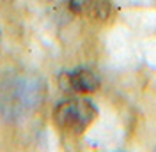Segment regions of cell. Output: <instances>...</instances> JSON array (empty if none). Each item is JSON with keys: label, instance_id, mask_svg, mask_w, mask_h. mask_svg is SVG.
<instances>
[{"label": "cell", "instance_id": "3", "mask_svg": "<svg viewBox=\"0 0 156 152\" xmlns=\"http://www.w3.org/2000/svg\"><path fill=\"white\" fill-rule=\"evenodd\" d=\"M60 87L66 92L92 94L99 88V78L89 69H75L60 76Z\"/></svg>", "mask_w": 156, "mask_h": 152}, {"label": "cell", "instance_id": "1", "mask_svg": "<svg viewBox=\"0 0 156 152\" xmlns=\"http://www.w3.org/2000/svg\"><path fill=\"white\" fill-rule=\"evenodd\" d=\"M98 108L89 99H66L58 103L53 110V120L66 133L82 134L90 124L96 120Z\"/></svg>", "mask_w": 156, "mask_h": 152}, {"label": "cell", "instance_id": "4", "mask_svg": "<svg viewBox=\"0 0 156 152\" xmlns=\"http://www.w3.org/2000/svg\"><path fill=\"white\" fill-rule=\"evenodd\" d=\"M69 9L85 14L90 19H107L110 16V0H69Z\"/></svg>", "mask_w": 156, "mask_h": 152}, {"label": "cell", "instance_id": "2", "mask_svg": "<svg viewBox=\"0 0 156 152\" xmlns=\"http://www.w3.org/2000/svg\"><path fill=\"white\" fill-rule=\"evenodd\" d=\"M41 88L32 80H11L0 88V108L5 115L23 113L37 105Z\"/></svg>", "mask_w": 156, "mask_h": 152}]
</instances>
